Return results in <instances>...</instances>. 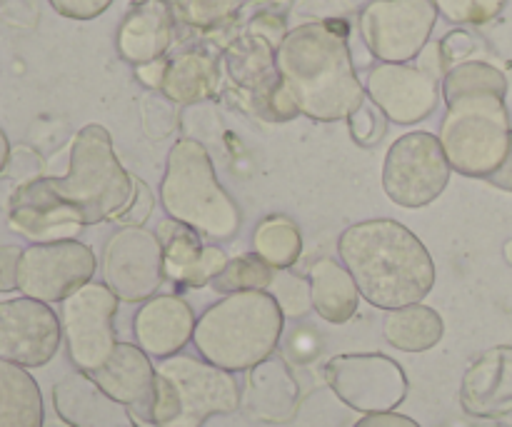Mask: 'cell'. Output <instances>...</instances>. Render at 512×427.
<instances>
[{"label":"cell","mask_w":512,"mask_h":427,"mask_svg":"<svg viewBox=\"0 0 512 427\" xmlns=\"http://www.w3.org/2000/svg\"><path fill=\"white\" fill-rule=\"evenodd\" d=\"M23 248L18 245H0V293L18 290V268Z\"/></svg>","instance_id":"cell-43"},{"label":"cell","mask_w":512,"mask_h":427,"mask_svg":"<svg viewBox=\"0 0 512 427\" xmlns=\"http://www.w3.org/2000/svg\"><path fill=\"white\" fill-rule=\"evenodd\" d=\"M38 383L25 368L0 360V427H43Z\"/></svg>","instance_id":"cell-25"},{"label":"cell","mask_w":512,"mask_h":427,"mask_svg":"<svg viewBox=\"0 0 512 427\" xmlns=\"http://www.w3.org/2000/svg\"><path fill=\"white\" fill-rule=\"evenodd\" d=\"M10 163V143H8V135L3 133V128H0V175H3V170L8 168Z\"/></svg>","instance_id":"cell-47"},{"label":"cell","mask_w":512,"mask_h":427,"mask_svg":"<svg viewBox=\"0 0 512 427\" xmlns=\"http://www.w3.org/2000/svg\"><path fill=\"white\" fill-rule=\"evenodd\" d=\"M275 68L300 115L318 123L348 120L368 98L355 70L345 20L290 28L275 50Z\"/></svg>","instance_id":"cell-1"},{"label":"cell","mask_w":512,"mask_h":427,"mask_svg":"<svg viewBox=\"0 0 512 427\" xmlns=\"http://www.w3.org/2000/svg\"><path fill=\"white\" fill-rule=\"evenodd\" d=\"M388 123L390 120L385 118V115L380 113L370 100H365V103L348 118L350 135H353L355 143L363 145V148H373V145H378L380 140H383L385 130H388Z\"/></svg>","instance_id":"cell-38"},{"label":"cell","mask_w":512,"mask_h":427,"mask_svg":"<svg viewBox=\"0 0 512 427\" xmlns=\"http://www.w3.org/2000/svg\"><path fill=\"white\" fill-rule=\"evenodd\" d=\"M220 90V63L213 53L190 48L168 60L163 88L175 105H195L213 98Z\"/></svg>","instance_id":"cell-23"},{"label":"cell","mask_w":512,"mask_h":427,"mask_svg":"<svg viewBox=\"0 0 512 427\" xmlns=\"http://www.w3.org/2000/svg\"><path fill=\"white\" fill-rule=\"evenodd\" d=\"M235 373L218 368L198 355L178 353L155 368V393L145 423L155 427H203L215 415L240 408Z\"/></svg>","instance_id":"cell-6"},{"label":"cell","mask_w":512,"mask_h":427,"mask_svg":"<svg viewBox=\"0 0 512 427\" xmlns=\"http://www.w3.org/2000/svg\"><path fill=\"white\" fill-rule=\"evenodd\" d=\"M445 323L438 310L428 305H408L390 310L383 320V338L400 353H425L443 340Z\"/></svg>","instance_id":"cell-26"},{"label":"cell","mask_w":512,"mask_h":427,"mask_svg":"<svg viewBox=\"0 0 512 427\" xmlns=\"http://www.w3.org/2000/svg\"><path fill=\"white\" fill-rule=\"evenodd\" d=\"M155 208V195L148 188V183L140 178L133 180V198H130L128 208L115 218V223H120L123 228H143L145 220H150Z\"/></svg>","instance_id":"cell-40"},{"label":"cell","mask_w":512,"mask_h":427,"mask_svg":"<svg viewBox=\"0 0 512 427\" xmlns=\"http://www.w3.org/2000/svg\"><path fill=\"white\" fill-rule=\"evenodd\" d=\"M155 235H158L160 248H163L165 280H170V283H175L190 265L198 263L205 250L203 235L190 225L180 223V220H160Z\"/></svg>","instance_id":"cell-29"},{"label":"cell","mask_w":512,"mask_h":427,"mask_svg":"<svg viewBox=\"0 0 512 427\" xmlns=\"http://www.w3.org/2000/svg\"><path fill=\"white\" fill-rule=\"evenodd\" d=\"M195 323L198 318L188 300L180 295H153L133 315L135 345L150 358H173L193 343Z\"/></svg>","instance_id":"cell-17"},{"label":"cell","mask_w":512,"mask_h":427,"mask_svg":"<svg viewBox=\"0 0 512 427\" xmlns=\"http://www.w3.org/2000/svg\"><path fill=\"white\" fill-rule=\"evenodd\" d=\"M488 183L495 185V188L512 193V138H510V150H508V155H505L503 165H500V168L490 175Z\"/></svg>","instance_id":"cell-46"},{"label":"cell","mask_w":512,"mask_h":427,"mask_svg":"<svg viewBox=\"0 0 512 427\" xmlns=\"http://www.w3.org/2000/svg\"><path fill=\"white\" fill-rule=\"evenodd\" d=\"M460 405L470 418L512 413V348L498 345L473 360L460 383Z\"/></svg>","instance_id":"cell-20"},{"label":"cell","mask_w":512,"mask_h":427,"mask_svg":"<svg viewBox=\"0 0 512 427\" xmlns=\"http://www.w3.org/2000/svg\"><path fill=\"white\" fill-rule=\"evenodd\" d=\"M273 275L275 270L255 253L238 255V258L228 260L223 273L210 283V288L220 295L250 293V290H265L268 293L270 283H273Z\"/></svg>","instance_id":"cell-31"},{"label":"cell","mask_w":512,"mask_h":427,"mask_svg":"<svg viewBox=\"0 0 512 427\" xmlns=\"http://www.w3.org/2000/svg\"><path fill=\"white\" fill-rule=\"evenodd\" d=\"M48 180L55 195L80 215L83 225H98L115 220L128 208L135 175L118 160L108 130L90 123L73 138L68 173Z\"/></svg>","instance_id":"cell-5"},{"label":"cell","mask_w":512,"mask_h":427,"mask_svg":"<svg viewBox=\"0 0 512 427\" xmlns=\"http://www.w3.org/2000/svg\"><path fill=\"white\" fill-rule=\"evenodd\" d=\"M275 50L278 48L268 38L245 30L243 35H238L225 48L223 63L230 80L238 88L248 90V93L258 90L268 80H273L278 75V68H275Z\"/></svg>","instance_id":"cell-27"},{"label":"cell","mask_w":512,"mask_h":427,"mask_svg":"<svg viewBox=\"0 0 512 427\" xmlns=\"http://www.w3.org/2000/svg\"><path fill=\"white\" fill-rule=\"evenodd\" d=\"M98 260L90 245L73 240L33 243L23 248L18 268V290L40 303H63L83 285L93 283Z\"/></svg>","instance_id":"cell-13"},{"label":"cell","mask_w":512,"mask_h":427,"mask_svg":"<svg viewBox=\"0 0 512 427\" xmlns=\"http://www.w3.org/2000/svg\"><path fill=\"white\" fill-rule=\"evenodd\" d=\"M250 105H253V110L260 118L270 120V123H285V120H293L295 115H300L298 105H295L293 95L288 93L280 75H275L273 80L253 90L250 93Z\"/></svg>","instance_id":"cell-35"},{"label":"cell","mask_w":512,"mask_h":427,"mask_svg":"<svg viewBox=\"0 0 512 427\" xmlns=\"http://www.w3.org/2000/svg\"><path fill=\"white\" fill-rule=\"evenodd\" d=\"M325 383L338 400L363 415L393 413L408 398V375L383 353H343L325 365Z\"/></svg>","instance_id":"cell-12"},{"label":"cell","mask_w":512,"mask_h":427,"mask_svg":"<svg viewBox=\"0 0 512 427\" xmlns=\"http://www.w3.org/2000/svg\"><path fill=\"white\" fill-rule=\"evenodd\" d=\"M353 427H420L418 420L408 418V415L400 413H375V415H365L360 418Z\"/></svg>","instance_id":"cell-44"},{"label":"cell","mask_w":512,"mask_h":427,"mask_svg":"<svg viewBox=\"0 0 512 427\" xmlns=\"http://www.w3.org/2000/svg\"><path fill=\"white\" fill-rule=\"evenodd\" d=\"M445 73L448 63L440 43H428L418 55V63H378L370 68L365 95L390 123H423L443 98Z\"/></svg>","instance_id":"cell-8"},{"label":"cell","mask_w":512,"mask_h":427,"mask_svg":"<svg viewBox=\"0 0 512 427\" xmlns=\"http://www.w3.org/2000/svg\"><path fill=\"white\" fill-rule=\"evenodd\" d=\"M165 68H168V60L163 58V60H155V63H148V65H140V68H135V75H138V80L148 90H160V88H163Z\"/></svg>","instance_id":"cell-45"},{"label":"cell","mask_w":512,"mask_h":427,"mask_svg":"<svg viewBox=\"0 0 512 427\" xmlns=\"http://www.w3.org/2000/svg\"><path fill=\"white\" fill-rule=\"evenodd\" d=\"M120 300L105 283H88L63 300L60 328L70 363L78 373L93 375L103 368L118 345L115 315Z\"/></svg>","instance_id":"cell-11"},{"label":"cell","mask_w":512,"mask_h":427,"mask_svg":"<svg viewBox=\"0 0 512 427\" xmlns=\"http://www.w3.org/2000/svg\"><path fill=\"white\" fill-rule=\"evenodd\" d=\"M438 15L433 0H373L358 15L360 38L380 63H413L430 43Z\"/></svg>","instance_id":"cell-10"},{"label":"cell","mask_w":512,"mask_h":427,"mask_svg":"<svg viewBox=\"0 0 512 427\" xmlns=\"http://www.w3.org/2000/svg\"><path fill=\"white\" fill-rule=\"evenodd\" d=\"M253 253L273 270H290L303 255V235L290 218L270 215L255 228Z\"/></svg>","instance_id":"cell-28"},{"label":"cell","mask_w":512,"mask_h":427,"mask_svg":"<svg viewBox=\"0 0 512 427\" xmlns=\"http://www.w3.org/2000/svg\"><path fill=\"white\" fill-rule=\"evenodd\" d=\"M175 23L178 20L168 0H138L118 25V55L135 68L163 60L173 45Z\"/></svg>","instance_id":"cell-18"},{"label":"cell","mask_w":512,"mask_h":427,"mask_svg":"<svg viewBox=\"0 0 512 427\" xmlns=\"http://www.w3.org/2000/svg\"><path fill=\"white\" fill-rule=\"evenodd\" d=\"M438 13L453 25H483L498 18L505 0H433Z\"/></svg>","instance_id":"cell-36"},{"label":"cell","mask_w":512,"mask_h":427,"mask_svg":"<svg viewBox=\"0 0 512 427\" xmlns=\"http://www.w3.org/2000/svg\"><path fill=\"white\" fill-rule=\"evenodd\" d=\"M440 50H443V58L450 70L453 65L465 63V58L475 50V40L473 35L465 33V30H453V33H448L440 40Z\"/></svg>","instance_id":"cell-42"},{"label":"cell","mask_w":512,"mask_h":427,"mask_svg":"<svg viewBox=\"0 0 512 427\" xmlns=\"http://www.w3.org/2000/svg\"><path fill=\"white\" fill-rule=\"evenodd\" d=\"M90 378L113 400L130 408L140 420L148 418L155 393V365L145 350L135 343H118L108 363L95 370Z\"/></svg>","instance_id":"cell-22"},{"label":"cell","mask_w":512,"mask_h":427,"mask_svg":"<svg viewBox=\"0 0 512 427\" xmlns=\"http://www.w3.org/2000/svg\"><path fill=\"white\" fill-rule=\"evenodd\" d=\"M53 408L70 427H138L130 408L110 398L90 375L78 370L53 385Z\"/></svg>","instance_id":"cell-21"},{"label":"cell","mask_w":512,"mask_h":427,"mask_svg":"<svg viewBox=\"0 0 512 427\" xmlns=\"http://www.w3.org/2000/svg\"><path fill=\"white\" fill-rule=\"evenodd\" d=\"M503 255H505V260H508V265H512V240H508V243H505Z\"/></svg>","instance_id":"cell-48"},{"label":"cell","mask_w":512,"mask_h":427,"mask_svg":"<svg viewBox=\"0 0 512 427\" xmlns=\"http://www.w3.org/2000/svg\"><path fill=\"white\" fill-rule=\"evenodd\" d=\"M140 120H143V133L150 140H163L178 128V105L160 90H148L140 98Z\"/></svg>","instance_id":"cell-34"},{"label":"cell","mask_w":512,"mask_h":427,"mask_svg":"<svg viewBox=\"0 0 512 427\" xmlns=\"http://www.w3.org/2000/svg\"><path fill=\"white\" fill-rule=\"evenodd\" d=\"M353 0H293L290 13L303 23H330V20H345L353 13Z\"/></svg>","instance_id":"cell-39"},{"label":"cell","mask_w":512,"mask_h":427,"mask_svg":"<svg viewBox=\"0 0 512 427\" xmlns=\"http://www.w3.org/2000/svg\"><path fill=\"white\" fill-rule=\"evenodd\" d=\"M8 225L33 243L73 240L85 228L80 215L55 195L48 178H33L18 185L8 203Z\"/></svg>","instance_id":"cell-16"},{"label":"cell","mask_w":512,"mask_h":427,"mask_svg":"<svg viewBox=\"0 0 512 427\" xmlns=\"http://www.w3.org/2000/svg\"><path fill=\"white\" fill-rule=\"evenodd\" d=\"M440 145L450 168L465 178L488 180L510 150V113L505 95L483 90L448 100Z\"/></svg>","instance_id":"cell-7"},{"label":"cell","mask_w":512,"mask_h":427,"mask_svg":"<svg viewBox=\"0 0 512 427\" xmlns=\"http://www.w3.org/2000/svg\"><path fill=\"white\" fill-rule=\"evenodd\" d=\"M483 90L508 95V78L503 75V70H498L490 63H483V60H465V63L453 65L443 78L445 103L458 98V95L483 93Z\"/></svg>","instance_id":"cell-30"},{"label":"cell","mask_w":512,"mask_h":427,"mask_svg":"<svg viewBox=\"0 0 512 427\" xmlns=\"http://www.w3.org/2000/svg\"><path fill=\"white\" fill-rule=\"evenodd\" d=\"M160 205L165 215L190 225L210 240H228L240 230L243 215L233 195L220 185L205 145L180 138L165 160Z\"/></svg>","instance_id":"cell-4"},{"label":"cell","mask_w":512,"mask_h":427,"mask_svg":"<svg viewBox=\"0 0 512 427\" xmlns=\"http://www.w3.org/2000/svg\"><path fill=\"white\" fill-rule=\"evenodd\" d=\"M448 158L438 135L415 130L388 148L383 163V190L400 208L418 210L443 195L450 183Z\"/></svg>","instance_id":"cell-9"},{"label":"cell","mask_w":512,"mask_h":427,"mask_svg":"<svg viewBox=\"0 0 512 427\" xmlns=\"http://www.w3.org/2000/svg\"><path fill=\"white\" fill-rule=\"evenodd\" d=\"M340 263L353 275L360 298L378 310L423 303L435 285V263L423 240L390 218L363 220L338 238Z\"/></svg>","instance_id":"cell-2"},{"label":"cell","mask_w":512,"mask_h":427,"mask_svg":"<svg viewBox=\"0 0 512 427\" xmlns=\"http://www.w3.org/2000/svg\"><path fill=\"white\" fill-rule=\"evenodd\" d=\"M240 408L253 420L268 425H285L298 415L300 385L293 370L278 355L248 370Z\"/></svg>","instance_id":"cell-19"},{"label":"cell","mask_w":512,"mask_h":427,"mask_svg":"<svg viewBox=\"0 0 512 427\" xmlns=\"http://www.w3.org/2000/svg\"><path fill=\"white\" fill-rule=\"evenodd\" d=\"M268 293L273 295L275 303L280 305L285 318H305L313 310V298H310V280L290 273V270H275L273 283Z\"/></svg>","instance_id":"cell-33"},{"label":"cell","mask_w":512,"mask_h":427,"mask_svg":"<svg viewBox=\"0 0 512 427\" xmlns=\"http://www.w3.org/2000/svg\"><path fill=\"white\" fill-rule=\"evenodd\" d=\"M285 315L265 290L225 295L195 323L198 355L228 373H248L278 350Z\"/></svg>","instance_id":"cell-3"},{"label":"cell","mask_w":512,"mask_h":427,"mask_svg":"<svg viewBox=\"0 0 512 427\" xmlns=\"http://www.w3.org/2000/svg\"><path fill=\"white\" fill-rule=\"evenodd\" d=\"M310 298L313 310L330 325H345L353 320L360 305V290L343 263L320 258L310 265Z\"/></svg>","instance_id":"cell-24"},{"label":"cell","mask_w":512,"mask_h":427,"mask_svg":"<svg viewBox=\"0 0 512 427\" xmlns=\"http://www.w3.org/2000/svg\"><path fill=\"white\" fill-rule=\"evenodd\" d=\"M50 8L70 20H93L103 15L115 0H48Z\"/></svg>","instance_id":"cell-41"},{"label":"cell","mask_w":512,"mask_h":427,"mask_svg":"<svg viewBox=\"0 0 512 427\" xmlns=\"http://www.w3.org/2000/svg\"><path fill=\"white\" fill-rule=\"evenodd\" d=\"M250 0H173L175 20L198 30H215L233 23Z\"/></svg>","instance_id":"cell-32"},{"label":"cell","mask_w":512,"mask_h":427,"mask_svg":"<svg viewBox=\"0 0 512 427\" xmlns=\"http://www.w3.org/2000/svg\"><path fill=\"white\" fill-rule=\"evenodd\" d=\"M63 343L60 318L48 303L33 298L0 300V360L20 368H43Z\"/></svg>","instance_id":"cell-15"},{"label":"cell","mask_w":512,"mask_h":427,"mask_svg":"<svg viewBox=\"0 0 512 427\" xmlns=\"http://www.w3.org/2000/svg\"><path fill=\"white\" fill-rule=\"evenodd\" d=\"M100 275L120 303H145L165 283L163 248L153 230L120 228L100 258Z\"/></svg>","instance_id":"cell-14"},{"label":"cell","mask_w":512,"mask_h":427,"mask_svg":"<svg viewBox=\"0 0 512 427\" xmlns=\"http://www.w3.org/2000/svg\"><path fill=\"white\" fill-rule=\"evenodd\" d=\"M228 260L230 258L218 248V245H205L198 263L190 265V268L175 280V285H178V288H190V290L205 288V285H210L220 273H223Z\"/></svg>","instance_id":"cell-37"}]
</instances>
